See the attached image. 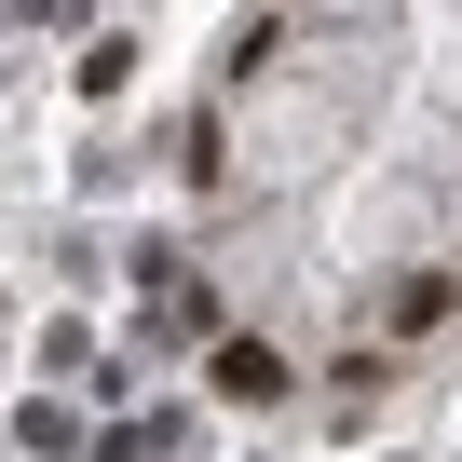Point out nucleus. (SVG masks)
Here are the masks:
<instances>
[{"mask_svg": "<svg viewBox=\"0 0 462 462\" xmlns=\"http://www.w3.org/2000/svg\"><path fill=\"white\" fill-rule=\"evenodd\" d=\"M204 381H217V394H245V408H273V394H286V354H273V340H217Z\"/></svg>", "mask_w": 462, "mask_h": 462, "instance_id": "nucleus-1", "label": "nucleus"}, {"mask_svg": "<svg viewBox=\"0 0 462 462\" xmlns=\"http://www.w3.org/2000/svg\"><path fill=\"white\" fill-rule=\"evenodd\" d=\"M163 327H177V340H217V286H190V273H163Z\"/></svg>", "mask_w": 462, "mask_h": 462, "instance_id": "nucleus-2", "label": "nucleus"}, {"mask_svg": "<svg viewBox=\"0 0 462 462\" xmlns=\"http://www.w3.org/2000/svg\"><path fill=\"white\" fill-rule=\"evenodd\" d=\"M448 300H462V286H435V273H421V286H394V340H421V327H435Z\"/></svg>", "mask_w": 462, "mask_h": 462, "instance_id": "nucleus-3", "label": "nucleus"}]
</instances>
